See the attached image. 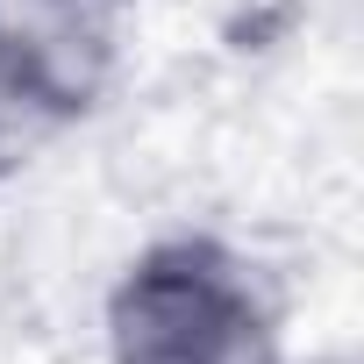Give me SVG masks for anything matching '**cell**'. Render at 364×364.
Wrapping results in <instances>:
<instances>
[{"mask_svg": "<svg viewBox=\"0 0 364 364\" xmlns=\"http://www.w3.org/2000/svg\"><path fill=\"white\" fill-rule=\"evenodd\" d=\"M279 300L222 236H164L107 293V364H279Z\"/></svg>", "mask_w": 364, "mask_h": 364, "instance_id": "cell-1", "label": "cell"}, {"mask_svg": "<svg viewBox=\"0 0 364 364\" xmlns=\"http://www.w3.org/2000/svg\"><path fill=\"white\" fill-rule=\"evenodd\" d=\"M79 122V107L58 93V79L0 29V186L58 136V129H72Z\"/></svg>", "mask_w": 364, "mask_h": 364, "instance_id": "cell-2", "label": "cell"}]
</instances>
